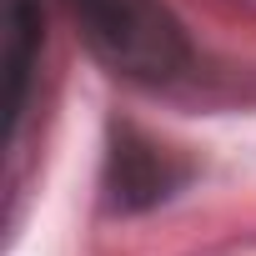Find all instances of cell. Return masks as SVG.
I'll return each mask as SVG.
<instances>
[{
  "label": "cell",
  "instance_id": "2",
  "mask_svg": "<svg viewBox=\"0 0 256 256\" xmlns=\"http://www.w3.org/2000/svg\"><path fill=\"white\" fill-rule=\"evenodd\" d=\"M181 181H186V166L171 151L141 141L136 131H120L116 136L110 161H106V191H110V201L120 211H146V206L166 201Z\"/></svg>",
  "mask_w": 256,
  "mask_h": 256
},
{
  "label": "cell",
  "instance_id": "3",
  "mask_svg": "<svg viewBox=\"0 0 256 256\" xmlns=\"http://www.w3.org/2000/svg\"><path fill=\"white\" fill-rule=\"evenodd\" d=\"M0 70H6V120H10V141L20 131V116L30 100V76L40 60V0H6L0 16Z\"/></svg>",
  "mask_w": 256,
  "mask_h": 256
},
{
  "label": "cell",
  "instance_id": "1",
  "mask_svg": "<svg viewBox=\"0 0 256 256\" xmlns=\"http://www.w3.org/2000/svg\"><path fill=\"white\" fill-rule=\"evenodd\" d=\"M86 46L126 80L166 86L191 66L181 20L161 0H66Z\"/></svg>",
  "mask_w": 256,
  "mask_h": 256
}]
</instances>
